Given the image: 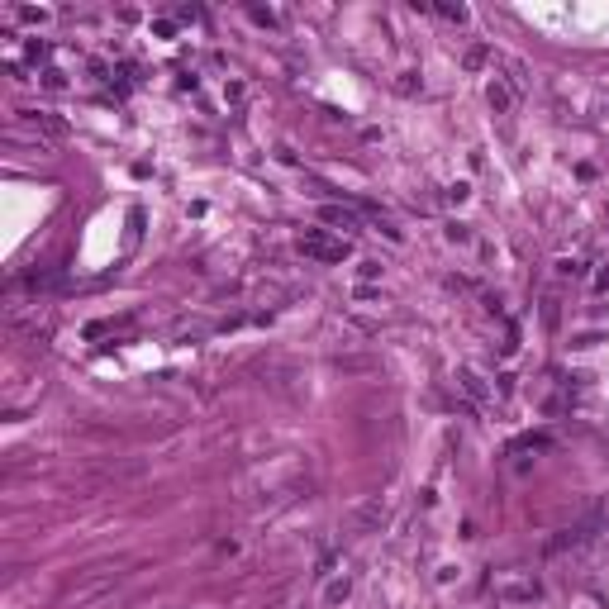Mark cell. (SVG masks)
Listing matches in <instances>:
<instances>
[{
	"mask_svg": "<svg viewBox=\"0 0 609 609\" xmlns=\"http://www.w3.org/2000/svg\"><path fill=\"white\" fill-rule=\"evenodd\" d=\"M443 200H448V205H462V200H467V186H448Z\"/></svg>",
	"mask_w": 609,
	"mask_h": 609,
	"instance_id": "obj_10",
	"label": "cell"
},
{
	"mask_svg": "<svg viewBox=\"0 0 609 609\" xmlns=\"http://www.w3.org/2000/svg\"><path fill=\"white\" fill-rule=\"evenodd\" d=\"M438 15H443V20H452V24H462V20H467V10H462V5H438Z\"/></svg>",
	"mask_w": 609,
	"mask_h": 609,
	"instance_id": "obj_8",
	"label": "cell"
},
{
	"mask_svg": "<svg viewBox=\"0 0 609 609\" xmlns=\"http://www.w3.org/2000/svg\"><path fill=\"white\" fill-rule=\"evenodd\" d=\"M486 96H490V110H495V114H509V110H514V100H519V96H514V86H509L504 77L490 81V91H486Z\"/></svg>",
	"mask_w": 609,
	"mask_h": 609,
	"instance_id": "obj_4",
	"label": "cell"
},
{
	"mask_svg": "<svg viewBox=\"0 0 609 609\" xmlns=\"http://www.w3.org/2000/svg\"><path fill=\"white\" fill-rule=\"evenodd\" d=\"M248 15H253V20H257V24H276V15H271V10H257V5H253V10H248Z\"/></svg>",
	"mask_w": 609,
	"mask_h": 609,
	"instance_id": "obj_13",
	"label": "cell"
},
{
	"mask_svg": "<svg viewBox=\"0 0 609 609\" xmlns=\"http://www.w3.org/2000/svg\"><path fill=\"white\" fill-rule=\"evenodd\" d=\"M38 81H43L48 91H67V72H57V67H43V72H38Z\"/></svg>",
	"mask_w": 609,
	"mask_h": 609,
	"instance_id": "obj_6",
	"label": "cell"
},
{
	"mask_svg": "<svg viewBox=\"0 0 609 609\" xmlns=\"http://www.w3.org/2000/svg\"><path fill=\"white\" fill-rule=\"evenodd\" d=\"M338 600H347V576H343V581H333V585H329V605H338Z\"/></svg>",
	"mask_w": 609,
	"mask_h": 609,
	"instance_id": "obj_9",
	"label": "cell"
},
{
	"mask_svg": "<svg viewBox=\"0 0 609 609\" xmlns=\"http://www.w3.org/2000/svg\"><path fill=\"white\" fill-rule=\"evenodd\" d=\"M347 253H352V243L343 234H329V229H310V234H300V257H310V262H343Z\"/></svg>",
	"mask_w": 609,
	"mask_h": 609,
	"instance_id": "obj_2",
	"label": "cell"
},
{
	"mask_svg": "<svg viewBox=\"0 0 609 609\" xmlns=\"http://www.w3.org/2000/svg\"><path fill=\"white\" fill-rule=\"evenodd\" d=\"M490 590H495L500 605H533V600L543 595V581H538L533 571H524V566H509V571H495Z\"/></svg>",
	"mask_w": 609,
	"mask_h": 609,
	"instance_id": "obj_1",
	"label": "cell"
},
{
	"mask_svg": "<svg viewBox=\"0 0 609 609\" xmlns=\"http://www.w3.org/2000/svg\"><path fill=\"white\" fill-rule=\"evenodd\" d=\"M319 219H324V224H333V229H338V234H357V210H347V205H324V210H319Z\"/></svg>",
	"mask_w": 609,
	"mask_h": 609,
	"instance_id": "obj_3",
	"label": "cell"
},
{
	"mask_svg": "<svg viewBox=\"0 0 609 609\" xmlns=\"http://www.w3.org/2000/svg\"><path fill=\"white\" fill-rule=\"evenodd\" d=\"M396 91H400V96H414V72H405V77L396 81Z\"/></svg>",
	"mask_w": 609,
	"mask_h": 609,
	"instance_id": "obj_12",
	"label": "cell"
},
{
	"mask_svg": "<svg viewBox=\"0 0 609 609\" xmlns=\"http://www.w3.org/2000/svg\"><path fill=\"white\" fill-rule=\"evenodd\" d=\"M457 386H462L467 396L476 400V405H486V400H490V391H486V381H481V376H476L472 367H462V371H457Z\"/></svg>",
	"mask_w": 609,
	"mask_h": 609,
	"instance_id": "obj_5",
	"label": "cell"
},
{
	"mask_svg": "<svg viewBox=\"0 0 609 609\" xmlns=\"http://www.w3.org/2000/svg\"><path fill=\"white\" fill-rule=\"evenodd\" d=\"M15 20H24V24H43V20H48V10H38V5H20V10H15Z\"/></svg>",
	"mask_w": 609,
	"mask_h": 609,
	"instance_id": "obj_7",
	"label": "cell"
},
{
	"mask_svg": "<svg viewBox=\"0 0 609 609\" xmlns=\"http://www.w3.org/2000/svg\"><path fill=\"white\" fill-rule=\"evenodd\" d=\"M448 239L452 243H467V224H448Z\"/></svg>",
	"mask_w": 609,
	"mask_h": 609,
	"instance_id": "obj_14",
	"label": "cell"
},
{
	"mask_svg": "<svg viewBox=\"0 0 609 609\" xmlns=\"http://www.w3.org/2000/svg\"><path fill=\"white\" fill-rule=\"evenodd\" d=\"M481 62H486V48H467V72H476Z\"/></svg>",
	"mask_w": 609,
	"mask_h": 609,
	"instance_id": "obj_11",
	"label": "cell"
}]
</instances>
